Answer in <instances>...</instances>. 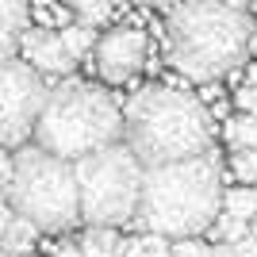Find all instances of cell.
<instances>
[{
	"instance_id": "11",
	"label": "cell",
	"mask_w": 257,
	"mask_h": 257,
	"mask_svg": "<svg viewBox=\"0 0 257 257\" xmlns=\"http://www.w3.org/2000/svg\"><path fill=\"white\" fill-rule=\"evenodd\" d=\"M35 242H39V226L31 219H23V215H12V223L0 234V249H8V253H31Z\"/></svg>"
},
{
	"instance_id": "23",
	"label": "cell",
	"mask_w": 257,
	"mask_h": 257,
	"mask_svg": "<svg viewBox=\"0 0 257 257\" xmlns=\"http://www.w3.org/2000/svg\"><path fill=\"white\" fill-rule=\"evenodd\" d=\"M8 177H12V154H8V146H0V188H4Z\"/></svg>"
},
{
	"instance_id": "25",
	"label": "cell",
	"mask_w": 257,
	"mask_h": 257,
	"mask_svg": "<svg viewBox=\"0 0 257 257\" xmlns=\"http://www.w3.org/2000/svg\"><path fill=\"white\" fill-rule=\"evenodd\" d=\"M211 257H234V249H230V242H219V246H211Z\"/></svg>"
},
{
	"instance_id": "3",
	"label": "cell",
	"mask_w": 257,
	"mask_h": 257,
	"mask_svg": "<svg viewBox=\"0 0 257 257\" xmlns=\"http://www.w3.org/2000/svg\"><path fill=\"white\" fill-rule=\"evenodd\" d=\"M123 139L142 165H165L207 154L215 131L196 96L169 85H150L131 96L123 111Z\"/></svg>"
},
{
	"instance_id": "26",
	"label": "cell",
	"mask_w": 257,
	"mask_h": 257,
	"mask_svg": "<svg viewBox=\"0 0 257 257\" xmlns=\"http://www.w3.org/2000/svg\"><path fill=\"white\" fill-rule=\"evenodd\" d=\"M223 4H230V8H242V12L249 8V0H223Z\"/></svg>"
},
{
	"instance_id": "7",
	"label": "cell",
	"mask_w": 257,
	"mask_h": 257,
	"mask_svg": "<svg viewBox=\"0 0 257 257\" xmlns=\"http://www.w3.org/2000/svg\"><path fill=\"white\" fill-rule=\"evenodd\" d=\"M46 81L39 69L16 58H0V146H23L35 131Z\"/></svg>"
},
{
	"instance_id": "12",
	"label": "cell",
	"mask_w": 257,
	"mask_h": 257,
	"mask_svg": "<svg viewBox=\"0 0 257 257\" xmlns=\"http://www.w3.org/2000/svg\"><path fill=\"white\" fill-rule=\"evenodd\" d=\"M226 142L234 150H257V115L253 111H238L226 119Z\"/></svg>"
},
{
	"instance_id": "2",
	"label": "cell",
	"mask_w": 257,
	"mask_h": 257,
	"mask_svg": "<svg viewBox=\"0 0 257 257\" xmlns=\"http://www.w3.org/2000/svg\"><path fill=\"white\" fill-rule=\"evenodd\" d=\"M165 35L169 62L192 81H219L253 50V20L223 0H177Z\"/></svg>"
},
{
	"instance_id": "29",
	"label": "cell",
	"mask_w": 257,
	"mask_h": 257,
	"mask_svg": "<svg viewBox=\"0 0 257 257\" xmlns=\"http://www.w3.org/2000/svg\"><path fill=\"white\" fill-rule=\"evenodd\" d=\"M107 4H111V8H115V4H127V0H107Z\"/></svg>"
},
{
	"instance_id": "30",
	"label": "cell",
	"mask_w": 257,
	"mask_h": 257,
	"mask_svg": "<svg viewBox=\"0 0 257 257\" xmlns=\"http://www.w3.org/2000/svg\"><path fill=\"white\" fill-rule=\"evenodd\" d=\"M135 4H154V0H135Z\"/></svg>"
},
{
	"instance_id": "28",
	"label": "cell",
	"mask_w": 257,
	"mask_h": 257,
	"mask_svg": "<svg viewBox=\"0 0 257 257\" xmlns=\"http://www.w3.org/2000/svg\"><path fill=\"white\" fill-rule=\"evenodd\" d=\"M154 4H165V8H173V4H177V0H154Z\"/></svg>"
},
{
	"instance_id": "1",
	"label": "cell",
	"mask_w": 257,
	"mask_h": 257,
	"mask_svg": "<svg viewBox=\"0 0 257 257\" xmlns=\"http://www.w3.org/2000/svg\"><path fill=\"white\" fill-rule=\"evenodd\" d=\"M223 204V169L207 154L146 165L135 223L165 238H192L211 226Z\"/></svg>"
},
{
	"instance_id": "9",
	"label": "cell",
	"mask_w": 257,
	"mask_h": 257,
	"mask_svg": "<svg viewBox=\"0 0 257 257\" xmlns=\"http://www.w3.org/2000/svg\"><path fill=\"white\" fill-rule=\"evenodd\" d=\"M20 50H23V62L31 65V69H39V73H73L77 58L62 46V39H58V31H50V27H31L27 23V31L20 35Z\"/></svg>"
},
{
	"instance_id": "27",
	"label": "cell",
	"mask_w": 257,
	"mask_h": 257,
	"mask_svg": "<svg viewBox=\"0 0 257 257\" xmlns=\"http://www.w3.org/2000/svg\"><path fill=\"white\" fill-rule=\"evenodd\" d=\"M0 257H31V253H8V249H0Z\"/></svg>"
},
{
	"instance_id": "14",
	"label": "cell",
	"mask_w": 257,
	"mask_h": 257,
	"mask_svg": "<svg viewBox=\"0 0 257 257\" xmlns=\"http://www.w3.org/2000/svg\"><path fill=\"white\" fill-rule=\"evenodd\" d=\"M58 39H62V46L81 62V58L92 50V43H96V31L85 27V23H62V27H58Z\"/></svg>"
},
{
	"instance_id": "10",
	"label": "cell",
	"mask_w": 257,
	"mask_h": 257,
	"mask_svg": "<svg viewBox=\"0 0 257 257\" xmlns=\"http://www.w3.org/2000/svg\"><path fill=\"white\" fill-rule=\"evenodd\" d=\"M31 23V4L27 0H0V58H12L20 50V35Z\"/></svg>"
},
{
	"instance_id": "18",
	"label": "cell",
	"mask_w": 257,
	"mask_h": 257,
	"mask_svg": "<svg viewBox=\"0 0 257 257\" xmlns=\"http://www.w3.org/2000/svg\"><path fill=\"white\" fill-rule=\"evenodd\" d=\"M139 238V257H169V238L165 234H154V230H142Z\"/></svg>"
},
{
	"instance_id": "13",
	"label": "cell",
	"mask_w": 257,
	"mask_h": 257,
	"mask_svg": "<svg viewBox=\"0 0 257 257\" xmlns=\"http://www.w3.org/2000/svg\"><path fill=\"white\" fill-rule=\"evenodd\" d=\"M115 226H88L85 234L77 238V246H81V257H111L115 253Z\"/></svg>"
},
{
	"instance_id": "21",
	"label": "cell",
	"mask_w": 257,
	"mask_h": 257,
	"mask_svg": "<svg viewBox=\"0 0 257 257\" xmlns=\"http://www.w3.org/2000/svg\"><path fill=\"white\" fill-rule=\"evenodd\" d=\"M234 104H238V111H253V104H257V85H242L234 92Z\"/></svg>"
},
{
	"instance_id": "22",
	"label": "cell",
	"mask_w": 257,
	"mask_h": 257,
	"mask_svg": "<svg viewBox=\"0 0 257 257\" xmlns=\"http://www.w3.org/2000/svg\"><path fill=\"white\" fill-rule=\"evenodd\" d=\"M50 257H81V246H77V242H58V246L50 249Z\"/></svg>"
},
{
	"instance_id": "32",
	"label": "cell",
	"mask_w": 257,
	"mask_h": 257,
	"mask_svg": "<svg viewBox=\"0 0 257 257\" xmlns=\"http://www.w3.org/2000/svg\"><path fill=\"white\" fill-rule=\"evenodd\" d=\"M253 188H257V184H253Z\"/></svg>"
},
{
	"instance_id": "4",
	"label": "cell",
	"mask_w": 257,
	"mask_h": 257,
	"mask_svg": "<svg viewBox=\"0 0 257 257\" xmlns=\"http://www.w3.org/2000/svg\"><path fill=\"white\" fill-rule=\"evenodd\" d=\"M31 135L35 146L77 161L123 139V111L104 88L88 81H62L58 88H46Z\"/></svg>"
},
{
	"instance_id": "24",
	"label": "cell",
	"mask_w": 257,
	"mask_h": 257,
	"mask_svg": "<svg viewBox=\"0 0 257 257\" xmlns=\"http://www.w3.org/2000/svg\"><path fill=\"white\" fill-rule=\"evenodd\" d=\"M12 215H16V211H12V204L4 200V192H0V234H4V226L12 223Z\"/></svg>"
},
{
	"instance_id": "5",
	"label": "cell",
	"mask_w": 257,
	"mask_h": 257,
	"mask_svg": "<svg viewBox=\"0 0 257 257\" xmlns=\"http://www.w3.org/2000/svg\"><path fill=\"white\" fill-rule=\"evenodd\" d=\"M0 192L12 204V211L31 219L39 230L62 234L81 223L73 161L43 146H20V154H12V177Z\"/></svg>"
},
{
	"instance_id": "31",
	"label": "cell",
	"mask_w": 257,
	"mask_h": 257,
	"mask_svg": "<svg viewBox=\"0 0 257 257\" xmlns=\"http://www.w3.org/2000/svg\"><path fill=\"white\" fill-rule=\"evenodd\" d=\"M253 115H257V104H253Z\"/></svg>"
},
{
	"instance_id": "20",
	"label": "cell",
	"mask_w": 257,
	"mask_h": 257,
	"mask_svg": "<svg viewBox=\"0 0 257 257\" xmlns=\"http://www.w3.org/2000/svg\"><path fill=\"white\" fill-rule=\"evenodd\" d=\"M230 249H234V257H257V234H242V238H234L230 242Z\"/></svg>"
},
{
	"instance_id": "6",
	"label": "cell",
	"mask_w": 257,
	"mask_h": 257,
	"mask_svg": "<svg viewBox=\"0 0 257 257\" xmlns=\"http://www.w3.org/2000/svg\"><path fill=\"white\" fill-rule=\"evenodd\" d=\"M142 173H146V165L135 158V150L123 139L104 146V150L77 158L73 177H77L81 219L88 226H115V230L135 223L142 196Z\"/></svg>"
},
{
	"instance_id": "19",
	"label": "cell",
	"mask_w": 257,
	"mask_h": 257,
	"mask_svg": "<svg viewBox=\"0 0 257 257\" xmlns=\"http://www.w3.org/2000/svg\"><path fill=\"white\" fill-rule=\"evenodd\" d=\"M169 257H211V246H204V242H200V234L177 238V242L169 246Z\"/></svg>"
},
{
	"instance_id": "8",
	"label": "cell",
	"mask_w": 257,
	"mask_h": 257,
	"mask_svg": "<svg viewBox=\"0 0 257 257\" xmlns=\"http://www.w3.org/2000/svg\"><path fill=\"white\" fill-rule=\"evenodd\" d=\"M96 73L111 85H123L146 65V31L139 27H111L107 35H100L96 43Z\"/></svg>"
},
{
	"instance_id": "17",
	"label": "cell",
	"mask_w": 257,
	"mask_h": 257,
	"mask_svg": "<svg viewBox=\"0 0 257 257\" xmlns=\"http://www.w3.org/2000/svg\"><path fill=\"white\" fill-rule=\"evenodd\" d=\"M230 173L238 184H257V150H234L230 154Z\"/></svg>"
},
{
	"instance_id": "15",
	"label": "cell",
	"mask_w": 257,
	"mask_h": 257,
	"mask_svg": "<svg viewBox=\"0 0 257 257\" xmlns=\"http://www.w3.org/2000/svg\"><path fill=\"white\" fill-rule=\"evenodd\" d=\"M226 211H234L238 219H257V188L246 184V188H223V204Z\"/></svg>"
},
{
	"instance_id": "16",
	"label": "cell",
	"mask_w": 257,
	"mask_h": 257,
	"mask_svg": "<svg viewBox=\"0 0 257 257\" xmlns=\"http://www.w3.org/2000/svg\"><path fill=\"white\" fill-rule=\"evenodd\" d=\"M69 8L77 12V23H85V27H100V23L111 20L107 0H69Z\"/></svg>"
}]
</instances>
